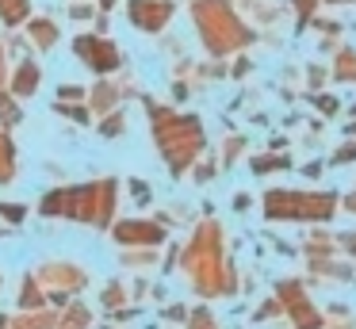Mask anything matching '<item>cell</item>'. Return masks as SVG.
I'll use <instances>...</instances> for the list:
<instances>
[{
  "label": "cell",
  "mask_w": 356,
  "mask_h": 329,
  "mask_svg": "<svg viewBox=\"0 0 356 329\" xmlns=\"http://www.w3.org/2000/svg\"><path fill=\"white\" fill-rule=\"evenodd\" d=\"M0 165H12V150H8V142L0 138Z\"/></svg>",
  "instance_id": "obj_10"
},
{
  "label": "cell",
  "mask_w": 356,
  "mask_h": 329,
  "mask_svg": "<svg viewBox=\"0 0 356 329\" xmlns=\"http://www.w3.org/2000/svg\"><path fill=\"white\" fill-rule=\"evenodd\" d=\"M142 222H123V226H119V237H123V241H131V237H142V241H157V237H161V230H154V226H146V230H138Z\"/></svg>",
  "instance_id": "obj_3"
},
{
  "label": "cell",
  "mask_w": 356,
  "mask_h": 329,
  "mask_svg": "<svg viewBox=\"0 0 356 329\" xmlns=\"http://www.w3.org/2000/svg\"><path fill=\"white\" fill-rule=\"evenodd\" d=\"M318 107H322L325 115H333V111H337V99H333V96H322V99H318Z\"/></svg>",
  "instance_id": "obj_9"
},
{
  "label": "cell",
  "mask_w": 356,
  "mask_h": 329,
  "mask_svg": "<svg viewBox=\"0 0 356 329\" xmlns=\"http://www.w3.org/2000/svg\"><path fill=\"white\" fill-rule=\"evenodd\" d=\"M257 172H268V168H284V161H280V157H257Z\"/></svg>",
  "instance_id": "obj_8"
},
{
  "label": "cell",
  "mask_w": 356,
  "mask_h": 329,
  "mask_svg": "<svg viewBox=\"0 0 356 329\" xmlns=\"http://www.w3.org/2000/svg\"><path fill=\"white\" fill-rule=\"evenodd\" d=\"M35 73H39L35 65H19V69H16V92H24V96H27V92L35 88V81H39Z\"/></svg>",
  "instance_id": "obj_5"
},
{
  "label": "cell",
  "mask_w": 356,
  "mask_h": 329,
  "mask_svg": "<svg viewBox=\"0 0 356 329\" xmlns=\"http://www.w3.org/2000/svg\"><path fill=\"white\" fill-rule=\"evenodd\" d=\"M0 15H4L8 23L24 19V15H27V0H0Z\"/></svg>",
  "instance_id": "obj_4"
},
{
  "label": "cell",
  "mask_w": 356,
  "mask_h": 329,
  "mask_svg": "<svg viewBox=\"0 0 356 329\" xmlns=\"http://www.w3.org/2000/svg\"><path fill=\"white\" fill-rule=\"evenodd\" d=\"M337 77L341 81H356V58L353 54H345V58L337 61Z\"/></svg>",
  "instance_id": "obj_6"
},
{
  "label": "cell",
  "mask_w": 356,
  "mask_h": 329,
  "mask_svg": "<svg viewBox=\"0 0 356 329\" xmlns=\"http://www.w3.org/2000/svg\"><path fill=\"white\" fill-rule=\"evenodd\" d=\"M77 54L85 61H92V69H111L115 65V46L104 42V38H77Z\"/></svg>",
  "instance_id": "obj_1"
},
{
  "label": "cell",
  "mask_w": 356,
  "mask_h": 329,
  "mask_svg": "<svg viewBox=\"0 0 356 329\" xmlns=\"http://www.w3.org/2000/svg\"><path fill=\"white\" fill-rule=\"evenodd\" d=\"M104 4H111V0H104Z\"/></svg>",
  "instance_id": "obj_12"
},
{
  "label": "cell",
  "mask_w": 356,
  "mask_h": 329,
  "mask_svg": "<svg viewBox=\"0 0 356 329\" xmlns=\"http://www.w3.org/2000/svg\"><path fill=\"white\" fill-rule=\"evenodd\" d=\"M35 35L42 38V46H50V42H54L58 31H54V23H35Z\"/></svg>",
  "instance_id": "obj_7"
},
{
  "label": "cell",
  "mask_w": 356,
  "mask_h": 329,
  "mask_svg": "<svg viewBox=\"0 0 356 329\" xmlns=\"http://www.w3.org/2000/svg\"><path fill=\"white\" fill-rule=\"evenodd\" d=\"M131 19L146 31H157L169 19V4H149V0H131Z\"/></svg>",
  "instance_id": "obj_2"
},
{
  "label": "cell",
  "mask_w": 356,
  "mask_h": 329,
  "mask_svg": "<svg viewBox=\"0 0 356 329\" xmlns=\"http://www.w3.org/2000/svg\"><path fill=\"white\" fill-rule=\"evenodd\" d=\"M353 157H356V145H348V150L337 153V161H353Z\"/></svg>",
  "instance_id": "obj_11"
}]
</instances>
